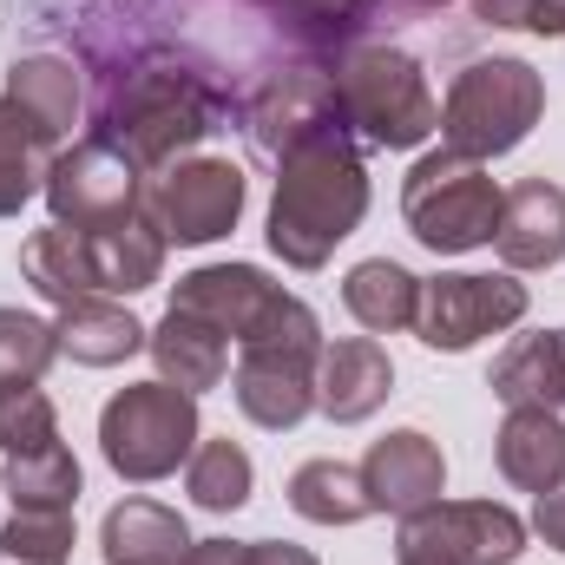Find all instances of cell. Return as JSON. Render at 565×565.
I'll list each match as a JSON object with an SVG mask.
<instances>
[{
	"label": "cell",
	"instance_id": "cell-1",
	"mask_svg": "<svg viewBox=\"0 0 565 565\" xmlns=\"http://www.w3.org/2000/svg\"><path fill=\"white\" fill-rule=\"evenodd\" d=\"M369 211V171L349 126H329L316 139L277 158V198H270V250L289 270H322L335 244Z\"/></svg>",
	"mask_w": 565,
	"mask_h": 565
},
{
	"label": "cell",
	"instance_id": "cell-2",
	"mask_svg": "<svg viewBox=\"0 0 565 565\" xmlns=\"http://www.w3.org/2000/svg\"><path fill=\"white\" fill-rule=\"evenodd\" d=\"M211 126H217V99L204 79H191L184 66H139L106 86L93 139L126 151L139 171H158L178 164V151L198 145Z\"/></svg>",
	"mask_w": 565,
	"mask_h": 565
},
{
	"label": "cell",
	"instance_id": "cell-3",
	"mask_svg": "<svg viewBox=\"0 0 565 565\" xmlns=\"http://www.w3.org/2000/svg\"><path fill=\"white\" fill-rule=\"evenodd\" d=\"M316 355H322V322L302 296L282 289L277 309L257 322V335L237 349V408L257 427H296L316 408Z\"/></svg>",
	"mask_w": 565,
	"mask_h": 565
},
{
	"label": "cell",
	"instance_id": "cell-4",
	"mask_svg": "<svg viewBox=\"0 0 565 565\" xmlns=\"http://www.w3.org/2000/svg\"><path fill=\"white\" fill-rule=\"evenodd\" d=\"M335 99H342L349 139L375 151H408L440 132V106L427 93L422 66L395 46H349L335 60Z\"/></svg>",
	"mask_w": 565,
	"mask_h": 565
},
{
	"label": "cell",
	"instance_id": "cell-5",
	"mask_svg": "<svg viewBox=\"0 0 565 565\" xmlns=\"http://www.w3.org/2000/svg\"><path fill=\"white\" fill-rule=\"evenodd\" d=\"M546 113V79L526 60H473L440 106V145L460 158H507Z\"/></svg>",
	"mask_w": 565,
	"mask_h": 565
},
{
	"label": "cell",
	"instance_id": "cell-6",
	"mask_svg": "<svg viewBox=\"0 0 565 565\" xmlns=\"http://www.w3.org/2000/svg\"><path fill=\"white\" fill-rule=\"evenodd\" d=\"M500 184L487 178L480 158H460V151H427L415 158L408 184H402V217L408 231L422 237L427 250L440 257H460V250H480L493 244V224H500Z\"/></svg>",
	"mask_w": 565,
	"mask_h": 565
},
{
	"label": "cell",
	"instance_id": "cell-7",
	"mask_svg": "<svg viewBox=\"0 0 565 565\" xmlns=\"http://www.w3.org/2000/svg\"><path fill=\"white\" fill-rule=\"evenodd\" d=\"M99 447H106L113 473H126V480L178 473L198 447V395H184L171 382H139V388L113 395L99 415Z\"/></svg>",
	"mask_w": 565,
	"mask_h": 565
},
{
	"label": "cell",
	"instance_id": "cell-8",
	"mask_svg": "<svg viewBox=\"0 0 565 565\" xmlns=\"http://www.w3.org/2000/svg\"><path fill=\"white\" fill-rule=\"evenodd\" d=\"M526 553V526L500 500H434L402 520L395 565H513Z\"/></svg>",
	"mask_w": 565,
	"mask_h": 565
},
{
	"label": "cell",
	"instance_id": "cell-9",
	"mask_svg": "<svg viewBox=\"0 0 565 565\" xmlns=\"http://www.w3.org/2000/svg\"><path fill=\"white\" fill-rule=\"evenodd\" d=\"M46 204H53V224L113 231V224H126V217L145 211L139 164H132L126 151H113L106 139H79L73 151L53 158V171H46Z\"/></svg>",
	"mask_w": 565,
	"mask_h": 565
},
{
	"label": "cell",
	"instance_id": "cell-10",
	"mask_svg": "<svg viewBox=\"0 0 565 565\" xmlns=\"http://www.w3.org/2000/svg\"><path fill=\"white\" fill-rule=\"evenodd\" d=\"M151 224L164 231V244H211L237 224L244 211V171L231 158H184L164 164V178L145 191Z\"/></svg>",
	"mask_w": 565,
	"mask_h": 565
},
{
	"label": "cell",
	"instance_id": "cell-11",
	"mask_svg": "<svg viewBox=\"0 0 565 565\" xmlns=\"http://www.w3.org/2000/svg\"><path fill=\"white\" fill-rule=\"evenodd\" d=\"M526 316V282L513 277H434L422 282V309H415V335L440 355L473 349L480 335H500Z\"/></svg>",
	"mask_w": 565,
	"mask_h": 565
},
{
	"label": "cell",
	"instance_id": "cell-12",
	"mask_svg": "<svg viewBox=\"0 0 565 565\" xmlns=\"http://www.w3.org/2000/svg\"><path fill=\"white\" fill-rule=\"evenodd\" d=\"M250 126V145L264 151V158H282V151H296L302 139H316V132H329V126H342V99H335V73H322V66H282L277 79H264V93L250 99V113H244Z\"/></svg>",
	"mask_w": 565,
	"mask_h": 565
},
{
	"label": "cell",
	"instance_id": "cell-13",
	"mask_svg": "<svg viewBox=\"0 0 565 565\" xmlns=\"http://www.w3.org/2000/svg\"><path fill=\"white\" fill-rule=\"evenodd\" d=\"M277 282L264 277L257 264H204L191 277H178L171 289V309H191L198 322H211L231 349H244L257 335V322L277 309Z\"/></svg>",
	"mask_w": 565,
	"mask_h": 565
},
{
	"label": "cell",
	"instance_id": "cell-14",
	"mask_svg": "<svg viewBox=\"0 0 565 565\" xmlns=\"http://www.w3.org/2000/svg\"><path fill=\"white\" fill-rule=\"evenodd\" d=\"M362 487H369L375 513L408 520V513H422L447 493V460H440V447L422 427H402V434H388V440H375L362 454Z\"/></svg>",
	"mask_w": 565,
	"mask_h": 565
},
{
	"label": "cell",
	"instance_id": "cell-15",
	"mask_svg": "<svg viewBox=\"0 0 565 565\" xmlns=\"http://www.w3.org/2000/svg\"><path fill=\"white\" fill-rule=\"evenodd\" d=\"M395 395V362L375 335H342V342H322L316 355V408L329 422H369L382 402Z\"/></svg>",
	"mask_w": 565,
	"mask_h": 565
},
{
	"label": "cell",
	"instance_id": "cell-16",
	"mask_svg": "<svg viewBox=\"0 0 565 565\" xmlns=\"http://www.w3.org/2000/svg\"><path fill=\"white\" fill-rule=\"evenodd\" d=\"M493 250L507 270H553L565 264V191L546 178H526L500 198Z\"/></svg>",
	"mask_w": 565,
	"mask_h": 565
},
{
	"label": "cell",
	"instance_id": "cell-17",
	"mask_svg": "<svg viewBox=\"0 0 565 565\" xmlns=\"http://www.w3.org/2000/svg\"><path fill=\"white\" fill-rule=\"evenodd\" d=\"M493 460L520 493H553L565 480V422L559 408H507L493 434Z\"/></svg>",
	"mask_w": 565,
	"mask_h": 565
},
{
	"label": "cell",
	"instance_id": "cell-18",
	"mask_svg": "<svg viewBox=\"0 0 565 565\" xmlns=\"http://www.w3.org/2000/svg\"><path fill=\"white\" fill-rule=\"evenodd\" d=\"M20 277L33 282L46 302H79V296H106L99 289V257H93V231L73 224H46L20 244Z\"/></svg>",
	"mask_w": 565,
	"mask_h": 565
},
{
	"label": "cell",
	"instance_id": "cell-19",
	"mask_svg": "<svg viewBox=\"0 0 565 565\" xmlns=\"http://www.w3.org/2000/svg\"><path fill=\"white\" fill-rule=\"evenodd\" d=\"M53 329H60V355L86 362V369H113V362L139 355L145 342H151V329H145L126 302H113V296H79V302H66Z\"/></svg>",
	"mask_w": 565,
	"mask_h": 565
},
{
	"label": "cell",
	"instance_id": "cell-20",
	"mask_svg": "<svg viewBox=\"0 0 565 565\" xmlns=\"http://www.w3.org/2000/svg\"><path fill=\"white\" fill-rule=\"evenodd\" d=\"M60 132L40 126L20 99L0 93V217H20V204L33 191H46V171L60 158Z\"/></svg>",
	"mask_w": 565,
	"mask_h": 565
},
{
	"label": "cell",
	"instance_id": "cell-21",
	"mask_svg": "<svg viewBox=\"0 0 565 565\" xmlns=\"http://www.w3.org/2000/svg\"><path fill=\"white\" fill-rule=\"evenodd\" d=\"M145 349L158 355V375H164L171 388H184V395H204V388H217V382L231 375V342H224L211 322H198L191 309H171V316L151 329Z\"/></svg>",
	"mask_w": 565,
	"mask_h": 565
},
{
	"label": "cell",
	"instance_id": "cell-22",
	"mask_svg": "<svg viewBox=\"0 0 565 565\" xmlns=\"http://www.w3.org/2000/svg\"><path fill=\"white\" fill-rule=\"evenodd\" d=\"M99 553H106V565H184L191 533L158 500H119L99 526Z\"/></svg>",
	"mask_w": 565,
	"mask_h": 565
},
{
	"label": "cell",
	"instance_id": "cell-23",
	"mask_svg": "<svg viewBox=\"0 0 565 565\" xmlns=\"http://www.w3.org/2000/svg\"><path fill=\"white\" fill-rule=\"evenodd\" d=\"M487 388L507 408H565V342L553 335H513V349L493 362Z\"/></svg>",
	"mask_w": 565,
	"mask_h": 565
},
{
	"label": "cell",
	"instance_id": "cell-24",
	"mask_svg": "<svg viewBox=\"0 0 565 565\" xmlns=\"http://www.w3.org/2000/svg\"><path fill=\"white\" fill-rule=\"evenodd\" d=\"M342 302H349V316H355L369 335H395V329H415L422 277H408V270H402V264H388V257H369V264H355V270H349Z\"/></svg>",
	"mask_w": 565,
	"mask_h": 565
},
{
	"label": "cell",
	"instance_id": "cell-25",
	"mask_svg": "<svg viewBox=\"0 0 565 565\" xmlns=\"http://www.w3.org/2000/svg\"><path fill=\"white\" fill-rule=\"evenodd\" d=\"M289 507L309 520V526H355L369 520V487H362V467L349 460H302L289 473Z\"/></svg>",
	"mask_w": 565,
	"mask_h": 565
},
{
	"label": "cell",
	"instance_id": "cell-26",
	"mask_svg": "<svg viewBox=\"0 0 565 565\" xmlns=\"http://www.w3.org/2000/svg\"><path fill=\"white\" fill-rule=\"evenodd\" d=\"M93 257H99V289L106 296H132L151 289L164 270V231L151 224V211L113 224V231H93Z\"/></svg>",
	"mask_w": 565,
	"mask_h": 565
},
{
	"label": "cell",
	"instance_id": "cell-27",
	"mask_svg": "<svg viewBox=\"0 0 565 565\" xmlns=\"http://www.w3.org/2000/svg\"><path fill=\"white\" fill-rule=\"evenodd\" d=\"M7 99H20L40 126H53V132L66 139L73 119H79V73H73V60L33 53V60H20V66L7 73Z\"/></svg>",
	"mask_w": 565,
	"mask_h": 565
},
{
	"label": "cell",
	"instance_id": "cell-28",
	"mask_svg": "<svg viewBox=\"0 0 565 565\" xmlns=\"http://www.w3.org/2000/svg\"><path fill=\"white\" fill-rule=\"evenodd\" d=\"M7 493L26 513H73L79 507V460L73 447H40V454H13L7 460Z\"/></svg>",
	"mask_w": 565,
	"mask_h": 565
},
{
	"label": "cell",
	"instance_id": "cell-29",
	"mask_svg": "<svg viewBox=\"0 0 565 565\" xmlns=\"http://www.w3.org/2000/svg\"><path fill=\"white\" fill-rule=\"evenodd\" d=\"M250 480H257V467L237 440H198L184 460V487L204 513H237L250 500Z\"/></svg>",
	"mask_w": 565,
	"mask_h": 565
},
{
	"label": "cell",
	"instance_id": "cell-30",
	"mask_svg": "<svg viewBox=\"0 0 565 565\" xmlns=\"http://www.w3.org/2000/svg\"><path fill=\"white\" fill-rule=\"evenodd\" d=\"M0 447H7V460L60 447V415L40 382H0Z\"/></svg>",
	"mask_w": 565,
	"mask_h": 565
},
{
	"label": "cell",
	"instance_id": "cell-31",
	"mask_svg": "<svg viewBox=\"0 0 565 565\" xmlns=\"http://www.w3.org/2000/svg\"><path fill=\"white\" fill-rule=\"evenodd\" d=\"M73 559V513H26L0 526V565H66Z\"/></svg>",
	"mask_w": 565,
	"mask_h": 565
},
{
	"label": "cell",
	"instance_id": "cell-32",
	"mask_svg": "<svg viewBox=\"0 0 565 565\" xmlns=\"http://www.w3.org/2000/svg\"><path fill=\"white\" fill-rule=\"evenodd\" d=\"M60 355V329L26 309H0V382H40Z\"/></svg>",
	"mask_w": 565,
	"mask_h": 565
},
{
	"label": "cell",
	"instance_id": "cell-33",
	"mask_svg": "<svg viewBox=\"0 0 565 565\" xmlns=\"http://www.w3.org/2000/svg\"><path fill=\"white\" fill-rule=\"evenodd\" d=\"M270 7L289 13V26H302V33H316V40L349 33V26H362V13H369V0H270Z\"/></svg>",
	"mask_w": 565,
	"mask_h": 565
},
{
	"label": "cell",
	"instance_id": "cell-34",
	"mask_svg": "<svg viewBox=\"0 0 565 565\" xmlns=\"http://www.w3.org/2000/svg\"><path fill=\"white\" fill-rule=\"evenodd\" d=\"M533 526H540V540H546L553 553H565V480L553 487V493H540V513H533Z\"/></svg>",
	"mask_w": 565,
	"mask_h": 565
},
{
	"label": "cell",
	"instance_id": "cell-35",
	"mask_svg": "<svg viewBox=\"0 0 565 565\" xmlns=\"http://www.w3.org/2000/svg\"><path fill=\"white\" fill-rule=\"evenodd\" d=\"M250 559V546H237V540H191V553L184 565H244Z\"/></svg>",
	"mask_w": 565,
	"mask_h": 565
},
{
	"label": "cell",
	"instance_id": "cell-36",
	"mask_svg": "<svg viewBox=\"0 0 565 565\" xmlns=\"http://www.w3.org/2000/svg\"><path fill=\"white\" fill-rule=\"evenodd\" d=\"M473 13H480L487 26H526L533 0H473Z\"/></svg>",
	"mask_w": 565,
	"mask_h": 565
},
{
	"label": "cell",
	"instance_id": "cell-37",
	"mask_svg": "<svg viewBox=\"0 0 565 565\" xmlns=\"http://www.w3.org/2000/svg\"><path fill=\"white\" fill-rule=\"evenodd\" d=\"M244 565H316L302 546H282V540H250V559Z\"/></svg>",
	"mask_w": 565,
	"mask_h": 565
},
{
	"label": "cell",
	"instance_id": "cell-38",
	"mask_svg": "<svg viewBox=\"0 0 565 565\" xmlns=\"http://www.w3.org/2000/svg\"><path fill=\"white\" fill-rule=\"evenodd\" d=\"M526 26H533V33H565V0H533Z\"/></svg>",
	"mask_w": 565,
	"mask_h": 565
},
{
	"label": "cell",
	"instance_id": "cell-39",
	"mask_svg": "<svg viewBox=\"0 0 565 565\" xmlns=\"http://www.w3.org/2000/svg\"><path fill=\"white\" fill-rule=\"evenodd\" d=\"M402 7H447V0H402Z\"/></svg>",
	"mask_w": 565,
	"mask_h": 565
},
{
	"label": "cell",
	"instance_id": "cell-40",
	"mask_svg": "<svg viewBox=\"0 0 565 565\" xmlns=\"http://www.w3.org/2000/svg\"><path fill=\"white\" fill-rule=\"evenodd\" d=\"M559 342H565V329H559Z\"/></svg>",
	"mask_w": 565,
	"mask_h": 565
}]
</instances>
